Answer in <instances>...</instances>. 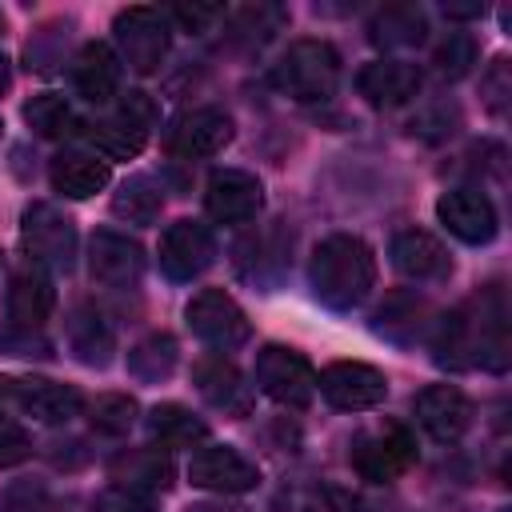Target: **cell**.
<instances>
[{
	"label": "cell",
	"instance_id": "1",
	"mask_svg": "<svg viewBox=\"0 0 512 512\" xmlns=\"http://www.w3.org/2000/svg\"><path fill=\"white\" fill-rule=\"evenodd\" d=\"M436 364L444 368H508V312L504 292L492 284L456 312H448L432 332Z\"/></svg>",
	"mask_w": 512,
	"mask_h": 512
},
{
	"label": "cell",
	"instance_id": "2",
	"mask_svg": "<svg viewBox=\"0 0 512 512\" xmlns=\"http://www.w3.org/2000/svg\"><path fill=\"white\" fill-rule=\"evenodd\" d=\"M308 280L324 308L348 312L368 300V292L376 284V256L360 236H348V232L324 236L312 252Z\"/></svg>",
	"mask_w": 512,
	"mask_h": 512
},
{
	"label": "cell",
	"instance_id": "3",
	"mask_svg": "<svg viewBox=\"0 0 512 512\" xmlns=\"http://www.w3.org/2000/svg\"><path fill=\"white\" fill-rule=\"evenodd\" d=\"M272 84L300 104H320L340 84V56L328 40H292L272 68Z\"/></svg>",
	"mask_w": 512,
	"mask_h": 512
},
{
	"label": "cell",
	"instance_id": "4",
	"mask_svg": "<svg viewBox=\"0 0 512 512\" xmlns=\"http://www.w3.org/2000/svg\"><path fill=\"white\" fill-rule=\"evenodd\" d=\"M112 32H116L120 60L132 72H140V76L156 72L164 64L168 48H172V20H168V12L148 8V4H132V8L116 12Z\"/></svg>",
	"mask_w": 512,
	"mask_h": 512
},
{
	"label": "cell",
	"instance_id": "5",
	"mask_svg": "<svg viewBox=\"0 0 512 512\" xmlns=\"http://www.w3.org/2000/svg\"><path fill=\"white\" fill-rule=\"evenodd\" d=\"M148 128H152V100L144 92H128L116 112L80 124V132L88 136V144L104 160H132V156H140L144 144H148Z\"/></svg>",
	"mask_w": 512,
	"mask_h": 512
},
{
	"label": "cell",
	"instance_id": "6",
	"mask_svg": "<svg viewBox=\"0 0 512 512\" xmlns=\"http://www.w3.org/2000/svg\"><path fill=\"white\" fill-rule=\"evenodd\" d=\"M252 380H256V392H264L284 408H308L316 396V368L296 348H284V344H264L256 352Z\"/></svg>",
	"mask_w": 512,
	"mask_h": 512
},
{
	"label": "cell",
	"instance_id": "7",
	"mask_svg": "<svg viewBox=\"0 0 512 512\" xmlns=\"http://www.w3.org/2000/svg\"><path fill=\"white\" fill-rule=\"evenodd\" d=\"M20 244L36 268H72L76 260V224L56 204H32L20 224Z\"/></svg>",
	"mask_w": 512,
	"mask_h": 512
},
{
	"label": "cell",
	"instance_id": "8",
	"mask_svg": "<svg viewBox=\"0 0 512 512\" xmlns=\"http://www.w3.org/2000/svg\"><path fill=\"white\" fill-rule=\"evenodd\" d=\"M188 328L208 344V348H240L248 340V316L244 308L224 292V288H200L192 300H188Z\"/></svg>",
	"mask_w": 512,
	"mask_h": 512
},
{
	"label": "cell",
	"instance_id": "9",
	"mask_svg": "<svg viewBox=\"0 0 512 512\" xmlns=\"http://www.w3.org/2000/svg\"><path fill=\"white\" fill-rule=\"evenodd\" d=\"M316 392L340 408V412H368L376 404H384L388 396V380L380 368L360 364V360H336L316 376Z\"/></svg>",
	"mask_w": 512,
	"mask_h": 512
},
{
	"label": "cell",
	"instance_id": "10",
	"mask_svg": "<svg viewBox=\"0 0 512 512\" xmlns=\"http://www.w3.org/2000/svg\"><path fill=\"white\" fill-rule=\"evenodd\" d=\"M412 464H416V440L400 424H388L380 432H368L352 448V468L364 480H372V484H388V480L404 476Z\"/></svg>",
	"mask_w": 512,
	"mask_h": 512
},
{
	"label": "cell",
	"instance_id": "11",
	"mask_svg": "<svg viewBox=\"0 0 512 512\" xmlns=\"http://www.w3.org/2000/svg\"><path fill=\"white\" fill-rule=\"evenodd\" d=\"M188 480L204 492L236 496V492H252L260 484V468L248 456H240L232 444H204L188 460Z\"/></svg>",
	"mask_w": 512,
	"mask_h": 512
},
{
	"label": "cell",
	"instance_id": "12",
	"mask_svg": "<svg viewBox=\"0 0 512 512\" xmlns=\"http://www.w3.org/2000/svg\"><path fill=\"white\" fill-rule=\"evenodd\" d=\"M216 260V240L200 220H176L160 236V268L168 280H196Z\"/></svg>",
	"mask_w": 512,
	"mask_h": 512
},
{
	"label": "cell",
	"instance_id": "13",
	"mask_svg": "<svg viewBox=\"0 0 512 512\" xmlns=\"http://www.w3.org/2000/svg\"><path fill=\"white\" fill-rule=\"evenodd\" d=\"M204 208L216 224H248L264 208V188L244 168H220V172L208 176Z\"/></svg>",
	"mask_w": 512,
	"mask_h": 512
},
{
	"label": "cell",
	"instance_id": "14",
	"mask_svg": "<svg viewBox=\"0 0 512 512\" xmlns=\"http://www.w3.org/2000/svg\"><path fill=\"white\" fill-rule=\"evenodd\" d=\"M88 272L104 288H132L144 276V248L124 232L100 228L88 240Z\"/></svg>",
	"mask_w": 512,
	"mask_h": 512
},
{
	"label": "cell",
	"instance_id": "15",
	"mask_svg": "<svg viewBox=\"0 0 512 512\" xmlns=\"http://www.w3.org/2000/svg\"><path fill=\"white\" fill-rule=\"evenodd\" d=\"M228 140H232V116L224 108H212V104L176 116V124L168 128V152L180 160L216 156Z\"/></svg>",
	"mask_w": 512,
	"mask_h": 512
},
{
	"label": "cell",
	"instance_id": "16",
	"mask_svg": "<svg viewBox=\"0 0 512 512\" xmlns=\"http://www.w3.org/2000/svg\"><path fill=\"white\" fill-rule=\"evenodd\" d=\"M440 224L464 244H488L496 236V208L480 188H452L436 200Z\"/></svg>",
	"mask_w": 512,
	"mask_h": 512
},
{
	"label": "cell",
	"instance_id": "17",
	"mask_svg": "<svg viewBox=\"0 0 512 512\" xmlns=\"http://www.w3.org/2000/svg\"><path fill=\"white\" fill-rule=\"evenodd\" d=\"M412 408H416V424H420L432 440H440V444L460 440V436L468 432V424H472V400H468L460 388H452V384H432V388H424Z\"/></svg>",
	"mask_w": 512,
	"mask_h": 512
},
{
	"label": "cell",
	"instance_id": "18",
	"mask_svg": "<svg viewBox=\"0 0 512 512\" xmlns=\"http://www.w3.org/2000/svg\"><path fill=\"white\" fill-rule=\"evenodd\" d=\"M192 380H196L200 396H204L212 408L232 412V416H248V408H252V388L244 384L240 368H236L232 360H224L220 352L200 356V360L192 364Z\"/></svg>",
	"mask_w": 512,
	"mask_h": 512
},
{
	"label": "cell",
	"instance_id": "19",
	"mask_svg": "<svg viewBox=\"0 0 512 512\" xmlns=\"http://www.w3.org/2000/svg\"><path fill=\"white\" fill-rule=\"evenodd\" d=\"M420 68L412 60H372L360 68L356 88L372 108H400L420 92Z\"/></svg>",
	"mask_w": 512,
	"mask_h": 512
},
{
	"label": "cell",
	"instance_id": "20",
	"mask_svg": "<svg viewBox=\"0 0 512 512\" xmlns=\"http://www.w3.org/2000/svg\"><path fill=\"white\" fill-rule=\"evenodd\" d=\"M16 408L40 424H68L72 416H80L84 396L72 384H60L48 376H24L16 380Z\"/></svg>",
	"mask_w": 512,
	"mask_h": 512
},
{
	"label": "cell",
	"instance_id": "21",
	"mask_svg": "<svg viewBox=\"0 0 512 512\" xmlns=\"http://www.w3.org/2000/svg\"><path fill=\"white\" fill-rule=\"evenodd\" d=\"M388 256H392L396 272H404L408 280H444V276L452 272L448 248H444L432 232H424V228H404V232H396Z\"/></svg>",
	"mask_w": 512,
	"mask_h": 512
},
{
	"label": "cell",
	"instance_id": "22",
	"mask_svg": "<svg viewBox=\"0 0 512 512\" xmlns=\"http://www.w3.org/2000/svg\"><path fill=\"white\" fill-rule=\"evenodd\" d=\"M56 308V288H52V276L36 264L20 268L8 284V320L12 328H28L36 332Z\"/></svg>",
	"mask_w": 512,
	"mask_h": 512
},
{
	"label": "cell",
	"instance_id": "23",
	"mask_svg": "<svg viewBox=\"0 0 512 512\" xmlns=\"http://www.w3.org/2000/svg\"><path fill=\"white\" fill-rule=\"evenodd\" d=\"M72 88L88 104H108L120 88V56L104 40L84 44L72 60Z\"/></svg>",
	"mask_w": 512,
	"mask_h": 512
},
{
	"label": "cell",
	"instance_id": "24",
	"mask_svg": "<svg viewBox=\"0 0 512 512\" xmlns=\"http://www.w3.org/2000/svg\"><path fill=\"white\" fill-rule=\"evenodd\" d=\"M48 180L60 196L68 200H88L96 196L108 180H112V164L96 152H80V148H68L60 156H52V168H48Z\"/></svg>",
	"mask_w": 512,
	"mask_h": 512
},
{
	"label": "cell",
	"instance_id": "25",
	"mask_svg": "<svg viewBox=\"0 0 512 512\" xmlns=\"http://www.w3.org/2000/svg\"><path fill=\"white\" fill-rule=\"evenodd\" d=\"M68 340H72V352L84 360V364H96L104 368L116 352V332L112 324L104 320V312H96L92 304H80L68 320Z\"/></svg>",
	"mask_w": 512,
	"mask_h": 512
},
{
	"label": "cell",
	"instance_id": "26",
	"mask_svg": "<svg viewBox=\"0 0 512 512\" xmlns=\"http://www.w3.org/2000/svg\"><path fill=\"white\" fill-rule=\"evenodd\" d=\"M112 476L136 492H164L172 484V456L160 448H132L112 460Z\"/></svg>",
	"mask_w": 512,
	"mask_h": 512
},
{
	"label": "cell",
	"instance_id": "27",
	"mask_svg": "<svg viewBox=\"0 0 512 512\" xmlns=\"http://www.w3.org/2000/svg\"><path fill=\"white\" fill-rule=\"evenodd\" d=\"M424 32H428V16L416 4H388L368 24L372 44L380 48H412L424 40Z\"/></svg>",
	"mask_w": 512,
	"mask_h": 512
},
{
	"label": "cell",
	"instance_id": "28",
	"mask_svg": "<svg viewBox=\"0 0 512 512\" xmlns=\"http://www.w3.org/2000/svg\"><path fill=\"white\" fill-rule=\"evenodd\" d=\"M148 432L160 440V448H188L208 436L204 420H196L184 404H156L148 412Z\"/></svg>",
	"mask_w": 512,
	"mask_h": 512
},
{
	"label": "cell",
	"instance_id": "29",
	"mask_svg": "<svg viewBox=\"0 0 512 512\" xmlns=\"http://www.w3.org/2000/svg\"><path fill=\"white\" fill-rule=\"evenodd\" d=\"M164 208V192L160 184H152L148 176H132L120 184V192L112 196V212L128 224H152Z\"/></svg>",
	"mask_w": 512,
	"mask_h": 512
},
{
	"label": "cell",
	"instance_id": "30",
	"mask_svg": "<svg viewBox=\"0 0 512 512\" xmlns=\"http://www.w3.org/2000/svg\"><path fill=\"white\" fill-rule=\"evenodd\" d=\"M172 368H176V340L168 332H152V336H144L128 352V372L136 380H148L152 384V380H164Z\"/></svg>",
	"mask_w": 512,
	"mask_h": 512
},
{
	"label": "cell",
	"instance_id": "31",
	"mask_svg": "<svg viewBox=\"0 0 512 512\" xmlns=\"http://www.w3.org/2000/svg\"><path fill=\"white\" fill-rule=\"evenodd\" d=\"M136 400L128 396V392H104V396H96L92 400V408H88V420H92V428L96 432H104V436H124L132 424H136Z\"/></svg>",
	"mask_w": 512,
	"mask_h": 512
},
{
	"label": "cell",
	"instance_id": "32",
	"mask_svg": "<svg viewBox=\"0 0 512 512\" xmlns=\"http://www.w3.org/2000/svg\"><path fill=\"white\" fill-rule=\"evenodd\" d=\"M24 120H28L40 136H68L72 124H76L68 100L56 96V92H40V96H32V100L24 104Z\"/></svg>",
	"mask_w": 512,
	"mask_h": 512
},
{
	"label": "cell",
	"instance_id": "33",
	"mask_svg": "<svg viewBox=\"0 0 512 512\" xmlns=\"http://www.w3.org/2000/svg\"><path fill=\"white\" fill-rule=\"evenodd\" d=\"M472 64H476V40H472L468 32H452V36L436 48V68H440L448 80H460Z\"/></svg>",
	"mask_w": 512,
	"mask_h": 512
},
{
	"label": "cell",
	"instance_id": "34",
	"mask_svg": "<svg viewBox=\"0 0 512 512\" xmlns=\"http://www.w3.org/2000/svg\"><path fill=\"white\" fill-rule=\"evenodd\" d=\"M280 24H284V12L272 8V4H256V8H244V12L232 16V32L244 36V40H264V36H272Z\"/></svg>",
	"mask_w": 512,
	"mask_h": 512
},
{
	"label": "cell",
	"instance_id": "35",
	"mask_svg": "<svg viewBox=\"0 0 512 512\" xmlns=\"http://www.w3.org/2000/svg\"><path fill=\"white\" fill-rule=\"evenodd\" d=\"M28 456H32V436L24 432V424H16L12 416L0 412V468H12Z\"/></svg>",
	"mask_w": 512,
	"mask_h": 512
},
{
	"label": "cell",
	"instance_id": "36",
	"mask_svg": "<svg viewBox=\"0 0 512 512\" xmlns=\"http://www.w3.org/2000/svg\"><path fill=\"white\" fill-rule=\"evenodd\" d=\"M52 496L40 484H12L0 496V512H52Z\"/></svg>",
	"mask_w": 512,
	"mask_h": 512
},
{
	"label": "cell",
	"instance_id": "37",
	"mask_svg": "<svg viewBox=\"0 0 512 512\" xmlns=\"http://www.w3.org/2000/svg\"><path fill=\"white\" fill-rule=\"evenodd\" d=\"M220 16H224L220 4H176V8L168 12V20H176L184 32H208Z\"/></svg>",
	"mask_w": 512,
	"mask_h": 512
},
{
	"label": "cell",
	"instance_id": "38",
	"mask_svg": "<svg viewBox=\"0 0 512 512\" xmlns=\"http://www.w3.org/2000/svg\"><path fill=\"white\" fill-rule=\"evenodd\" d=\"M96 508H100V512H152V496L116 484V488H108V492L96 500Z\"/></svg>",
	"mask_w": 512,
	"mask_h": 512
},
{
	"label": "cell",
	"instance_id": "39",
	"mask_svg": "<svg viewBox=\"0 0 512 512\" xmlns=\"http://www.w3.org/2000/svg\"><path fill=\"white\" fill-rule=\"evenodd\" d=\"M0 348H4L8 356H48V340H40V336L28 332V328L0 332Z\"/></svg>",
	"mask_w": 512,
	"mask_h": 512
},
{
	"label": "cell",
	"instance_id": "40",
	"mask_svg": "<svg viewBox=\"0 0 512 512\" xmlns=\"http://www.w3.org/2000/svg\"><path fill=\"white\" fill-rule=\"evenodd\" d=\"M444 12L464 20V16H484V4H444Z\"/></svg>",
	"mask_w": 512,
	"mask_h": 512
},
{
	"label": "cell",
	"instance_id": "41",
	"mask_svg": "<svg viewBox=\"0 0 512 512\" xmlns=\"http://www.w3.org/2000/svg\"><path fill=\"white\" fill-rule=\"evenodd\" d=\"M8 404H16V380H12V376H0V412H4Z\"/></svg>",
	"mask_w": 512,
	"mask_h": 512
},
{
	"label": "cell",
	"instance_id": "42",
	"mask_svg": "<svg viewBox=\"0 0 512 512\" xmlns=\"http://www.w3.org/2000/svg\"><path fill=\"white\" fill-rule=\"evenodd\" d=\"M8 84H12V68H8V60L0 56V96L8 92Z\"/></svg>",
	"mask_w": 512,
	"mask_h": 512
},
{
	"label": "cell",
	"instance_id": "43",
	"mask_svg": "<svg viewBox=\"0 0 512 512\" xmlns=\"http://www.w3.org/2000/svg\"><path fill=\"white\" fill-rule=\"evenodd\" d=\"M188 512H244V508H216V504H196V508H188Z\"/></svg>",
	"mask_w": 512,
	"mask_h": 512
},
{
	"label": "cell",
	"instance_id": "44",
	"mask_svg": "<svg viewBox=\"0 0 512 512\" xmlns=\"http://www.w3.org/2000/svg\"><path fill=\"white\" fill-rule=\"evenodd\" d=\"M0 28H4V16H0Z\"/></svg>",
	"mask_w": 512,
	"mask_h": 512
},
{
	"label": "cell",
	"instance_id": "45",
	"mask_svg": "<svg viewBox=\"0 0 512 512\" xmlns=\"http://www.w3.org/2000/svg\"><path fill=\"white\" fill-rule=\"evenodd\" d=\"M500 512H508V508H500Z\"/></svg>",
	"mask_w": 512,
	"mask_h": 512
}]
</instances>
